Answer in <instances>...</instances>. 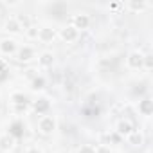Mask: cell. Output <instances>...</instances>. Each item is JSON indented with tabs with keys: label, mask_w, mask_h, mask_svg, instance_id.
Listing matches in <instances>:
<instances>
[{
	"label": "cell",
	"mask_w": 153,
	"mask_h": 153,
	"mask_svg": "<svg viewBox=\"0 0 153 153\" xmlns=\"http://www.w3.org/2000/svg\"><path fill=\"white\" fill-rule=\"evenodd\" d=\"M38 130L40 133L43 135H51L54 130H56V119L52 115H43L40 121H38Z\"/></svg>",
	"instance_id": "6da1fadb"
},
{
	"label": "cell",
	"mask_w": 153,
	"mask_h": 153,
	"mask_svg": "<svg viewBox=\"0 0 153 153\" xmlns=\"http://www.w3.org/2000/svg\"><path fill=\"white\" fill-rule=\"evenodd\" d=\"M88 25H90V16L88 15H83V13H79V15H74L72 16V27L74 29H88Z\"/></svg>",
	"instance_id": "7a4b0ae2"
},
{
	"label": "cell",
	"mask_w": 153,
	"mask_h": 153,
	"mask_svg": "<svg viewBox=\"0 0 153 153\" xmlns=\"http://www.w3.org/2000/svg\"><path fill=\"white\" fill-rule=\"evenodd\" d=\"M59 36H61L67 43H72V42H76V40L79 38V31H78V29H74L72 25H67V27H63V29H61Z\"/></svg>",
	"instance_id": "3957f363"
},
{
	"label": "cell",
	"mask_w": 153,
	"mask_h": 153,
	"mask_svg": "<svg viewBox=\"0 0 153 153\" xmlns=\"http://www.w3.org/2000/svg\"><path fill=\"white\" fill-rule=\"evenodd\" d=\"M142 59H144V56H142V52H139V51H133V52H130L128 54V58H126V63H128V67L130 68H140L142 67Z\"/></svg>",
	"instance_id": "277c9868"
},
{
	"label": "cell",
	"mask_w": 153,
	"mask_h": 153,
	"mask_svg": "<svg viewBox=\"0 0 153 153\" xmlns=\"http://www.w3.org/2000/svg\"><path fill=\"white\" fill-rule=\"evenodd\" d=\"M54 38H56V31L52 27H42V29H38V40L42 43H51Z\"/></svg>",
	"instance_id": "5b68a950"
},
{
	"label": "cell",
	"mask_w": 153,
	"mask_h": 153,
	"mask_svg": "<svg viewBox=\"0 0 153 153\" xmlns=\"http://www.w3.org/2000/svg\"><path fill=\"white\" fill-rule=\"evenodd\" d=\"M15 137H11L9 133H2L0 135V151H11L13 148H15Z\"/></svg>",
	"instance_id": "8992f818"
},
{
	"label": "cell",
	"mask_w": 153,
	"mask_h": 153,
	"mask_svg": "<svg viewBox=\"0 0 153 153\" xmlns=\"http://www.w3.org/2000/svg\"><path fill=\"white\" fill-rule=\"evenodd\" d=\"M131 131H133V124H131L130 121L123 119V121L117 123V130H115V133H117L119 137H128Z\"/></svg>",
	"instance_id": "52a82bcc"
},
{
	"label": "cell",
	"mask_w": 153,
	"mask_h": 153,
	"mask_svg": "<svg viewBox=\"0 0 153 153\" xmlns=\"http://www.w3.org/2000/svg\"><path fill=\"white\" fill-rule=\"evenodd\" d=\"M7 133L11 137H15V139H22L24 137V123L22 121H13L9 124V131Z\"/></svg>",
	"instance_id": "ba28073f"
},
{
	"label": "cell",
	"mask_w": 153,
	"mask_h": 153,
	"mask_svg": "<svg viewBox=\"0 0 153 153\" xmlns=\"http://www.w3.org/2000/svg\"><path fill=\"white\" fill-rule=\"evenodd\" d=\"M0 51H2L4 54H15L18 51L16 42L15 40H2L0 42Z\"/></svg>",
	"instance_id": "9c48e42d"
},
{
	"label": "cell",
	"mask_w": 153,
	"mask_h": 153,
	"mask_svg": "<svg viewBox=\"0 0 153 153\" xmlns=\"http://www.w3.org/2000/svg\"><path fill=\"white\" fill-rule=\"evenodd\" d=\"M139 112H140L142 115H151V114H153V101H151L149 97L139 101Z\"/></svg>",
	"instance_id": "30bf717a"
},
{
	"label": "cell",
	"mask_w": 153,
	"mask_h": 153,
	"mask_svg": "<svg viewBox=\"0 0 153 153\" xmlns=\"http://www.w3.org/2000/svg\"><path fill=\"white\" fill-rule=\"evenodd\" d=\"M33 58H34V49H33V47L25 45V47L18 49V59H20V61H29V59H33Z\"/></svg>",
	"instance_id": "8fae6325"
},
{
	"label": "cell",
	"mask_w": 153,
	"mask_h": 153,
	"mask_svg": "<svg viewBox=\"0 0 153 153\" xmlns=\"http://www.w3.org/2000/svg\"><path fill=\"white\" fill-rule=\"evenodd\" d=\"M126 139H128V142H130L131 146H142V144H144V137H142V133L137 131V130H133Z\"/></svg>",
	"instance_id": "7c38bea8"
},
{
	"label": "cell",
	"mask_w": 153,
	"mask_h": 153,
	"mask_svg": "<svg viewBox=\"0 0 153 153\" xmlns=\"http://www.w3.org/2000/svg\"><path fill=\"white\" fill-rule=\"evenodd\" d=\"M38 61H40L42 67H52V63H54V54H52V52H42L40 58H38Z\"/></svg>",
	"instance_id": "4fadbf2b"
},
{
	"label": "cell",
	"mask_w": 153,
	"mask_h": 153,
	"mask_svg": "<svg viewBox=\"0 0 153 153\" xmlns=\"http://www.w3.org/2000/svg\"><path fill=\"white\" fill-rule=\"evenodd\" d=\"M11 101H13L15 106H27V97L24 94H20V92H15L11 96Z\"/></svg>",
	"instance_id": "5bb4252c"
},
{
	"label": "cell",
	"mask_w": 153,
	"mask_h": 153,
	"mask_svg": "<svg viewBox=\"0 0 153 153\" xmlns=\"http://www.w3.org/2000/svg\"><path fill=\"white\" fill-rule=\"evenodd\" d=\"M49 106H51V103H49L47 99H38V101L34 103V110H36L38 114H45V112L49 110Z\"/></svg>",
	"instance_id": "9a60e30c"
},
{
	"label": "cell",
	"mask_w": 153,
	"mask_h": 153,
	"mask_svg": "<svg viewBox=\"0 0 153 153\" xmlns=\"http://www.w3.org/2000/svg\"><path fill=\"white\" fill-rule=\"evenodd\" d=\"M20 24L16 22V18H9L7 22H6V31H9V33H20Z\"/></svg>",
	"instance_id": "2e32d148"
},
{
	"label": "cell",
	"mask_w": 153,
	"mask_h": 153,
	"mask_svg": "<svg viewBox=\"0 0 153 153\" xmlns=\"http://www.w3.org/2000/svg\"><path fill=\"white\" fill-rule=\"evenodd\" d=\"M128 7L133 9V11H144V9H148V4L146 2H135V0H131V2H128Z\"/></svg>",
	"instance_id": "e0dca14e"
},
{
	"label": "cell",
	"mask_w": 153,
	"mask_h": 153,
	"mask_svg": "<svg viewBox=\"0 0 153 153\" xmlns=\"http://www.w3.org/2000/svg\"><path fill=\"white\" fill-rule=\"evenodd\" d=\"M16 22L20 24V27L24 25V29L31 27V18H29V16H25V15H24V16H22V15H20V16H16Z\"/></svg>",
	"instance_id": "ac0fdd59"
},
{
	"label": "cell",
	"mask_w": 153,
	"mask_h": 153,
	"mask_svg": "<svg viewBox=\"0 0 153 153\" xmlns=\"http://www.w3.org/2000/svg\"><path fill=\"white\" fill-rule=\"evenodd\" d=\"M25 34H27V38H31V40H38V27H34V25L27 27V29H25Z\"/></svg>",
	"instance_id": "d6986e66"
},
{
	"label": "cell",
	"mask_w": 153,
	"mask_h": 153,
	"mask_svg": "<svg viewBox=\"0 0 153 153\" xmlns=\"http://www.w3.org/2000/svg\"><path fill=\"white\" fill-rule=\"evenodd\" d=\"M45 87V79L43 78H36V79H33V88L34 90H42Z\"/></svg>",
	"instance_id": "ffe728a7"
},
{
	"label": "cell",
	"mask_w": 153,
	"mask_h": 153,
	"mask_svg": "<svg viewBox=\"0 0 153 153\" xmlns=\"http://www.w3.org/2000/svg\"><path fill=\"white\" fill-rule=\"evenodd\" d=\"M142 65H144L148 70H151V68H153V58H151V54L144 56V59H142Z\"/></svg>",
	"instance_id": "44dd1931"
},
{
	"label": "cell",
	"mask_w": 153,
	"mask_h": 153,
	"mask_svg": "<svg viewBox=\"0 0 153 153\" xmlns=\"http://www.w3.org/2000/svg\"><path fill=\"white\" fill-rule=\"evenodd\" d=\"M78 153H96V149H94L92 146L85 144V146H81V148H79V151H78Z\"/></svg>",
	"instance_id": "7402d4cb"
},
{
	"label": "cell",
	"mask_w": 153,
	"mask_h": 153,
	"mask_svg": "<svg viewBox=\"0 0 153 153\" xmlns=\"http://www.w3.org/2000/svg\"><path fill=\"white\" fill-rule=\"evenodd\" d=\"M94 149H96V153H110V149H108L106 146H103V144L97 146V148H94Z\"/></svg>",
	"instance_id": "603a6c76"
},
{
	"label": "cell",
	"mask_w": 153,
	"mask_h": 153,
	"mask_svg": "<svg viewBox=\"0 0 153 153\" xmlns=\"http://www.w3.org/2000/svg\"><path fill=\"white\" fill-rule=\"evenodd\" d=\"M6 72H7V65H6L4 59H0V74H4V76H6Z\"/></svg>",
	"instance_id": "cb8c5ba5"
},
{
	"label": "cell",
	"mask_w": 153,
	"mask_h": 153,
	"mask_svg": "<svg viewBox=\"0 0 153 153\" xmlns=\"http://www.w3.org/2000/svg\"><path fill=\"white\" fill-rule=\"evenodd\" d=\"M25 153H42V149H38L36 146H33V148H29V149H27Z\"/></svg>",
	"instance_id": "d4e9b609"
},
{
	"label": "cell",
	"mask_w": 153,
	"mask_h": 153,
	"mask_svg": "<svg viewBox=\"0 0 153 153\" xmlns=\"http://www.w3.org/2000/svg\"><path fill=\"white\" fill-rule=\"evenodd\" d=\"M0 108H2V101H0Z\"/></svg>",
	"instance_id": "484cf974"
}]
</instances>
